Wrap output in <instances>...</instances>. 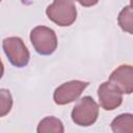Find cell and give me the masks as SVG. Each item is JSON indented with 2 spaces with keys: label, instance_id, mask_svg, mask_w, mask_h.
I'll return each instance as SVG.
<instances>
[{
  "label": "cell",
  "instance_id": "6da1fadb",
  "mask_svg": "<svg viewBox=\"0 0 133 133\" xmlns=\"http://www.w3.org/2000/svg\"><path fill=\"white\" fill-rule=\"evenodd\" d=\"M47 17L58 26L65 27L72 25L77 18L75 3L70 0H56L48 5Z\"/></svg>",
  "mask_w": 133,
  "mask_h": 133
},
{
  "label": "cell",
  "instance_id": "7a4b0ae2",
  "mask_svg": "<svg viewBox=\"0 0 133 133\" xmlns=\"http://www.w3.org/2000/svg\"><path fill=\"white\" fill-rule=\"evenodd\" d=\"M72 121L82 127H88L96 123L99 116V106L89 96L81 98L71 113Z\"/></svg>",
  "mask_w": 133,
  "mask_h": 133
},
{
  "label": "cell",
  "instance_id": "3957f363",
  "mask_svg": "<svg viewBox=\"0 0 133 133\" xmlns=\"http://www.w3.org/2000/svg\"><path fill=\"white\" fill-rule=\"evenodd\" d=\"M30 42L41 55H50L57 48V36L53 29L47 26H36L30 32Z\"/></svg>",
  "mask_w": 133,
  "mask_h": 133
},
{
  "label": "cell",
  "instance_id": "277c9868",
  "mask_svg": "<svg viewBox=\"0 0 133 133\" xmlns=\"http://www.w3.org/2000/svg\"><path fill=\"white\" fill-rule=\"evenodd\" d=\"M2 47L9 62L12 65L17 68H23L29 62L30 53L21 37H6L2 42Z\"/></svg>",
  "mask_w": 133,
  "mask_h": 133
},
{
  "label": "cell",
  "instance_id": "5b68a950",
  "mask_svg": "<svg viewBox=\"0 0 133 133\" xmlns=\"http://www.w3.org/2000/svg\"><path fill=\"white\" fill-rule=\"evenodd\" d=\"M88 82L72 80L59 85L53 94V100L57 105H65L76 101L87 87Z\"/></svg>",
  "mask_w": 133,
  "mask_h": 133
},
{
  "label": "cell",
  "instance_id": "8992f818",
  "mask_svg": "<svg viewBox=\"0 0 133 133\" xmlns=\"http://www.w3.org/2000/svg\"><path fill=\"white\" fill-rule=\"evenodd\" d=\"M100 106L104 110H114L123 102V94L109 81L103 82L98 88Z\"/></svg>",
  "mask_w": 133,
  "mask_h": 133
},
{
  "label": "cell",
  "instance_id": "52a82bcc",
  "mask_svg": "<svg viewBox=\"0 0 133 133\" xmlns=\"http://www.w3.org/2000/svg\"><path fill=\"white\" fill-rule=\"evenodd\" d=\"M122 94L130 95L133 91V68L131 64H122L109 76L108 80Z\"/></svg>",
  "mask_w": 133,
  "mask_h": 133
},
{
  "label": "cell",
  "instance_id": "ba28073f",
  "mask_svg": "<svg viewBox=\"0 0 133 133\" xmlns=\"http://www.w3.org/2000/svg\"><path fill=\"white\" fill-rule=\"evenodd\" d=\"M113 133H133V115L123 113L117 115L110 124Z\"/></svg>",
  "mask_w": 133,
  "mask_h": 133
},
{
  "label": "cell",
  "instance_id": "9c48e42d",
  "mask_svg": "<svg viewBox=\"0 0 133 133\" xmlns=\"http://www.w3.org/2000/svg\"><path fill=\"white\" fill-rule=\"evenodd\" d=\"M37 133H63L62 122L55 116H46L37 125Z\"/></svg>",
  "mask_w": 133,
  "mask_h": 133
},
{
  "label": "cell",
  "instance_id": "30bf717a",
  "mask_svg": "<svg viewBox=\"0 0 133 133\" xmlns=\"http://www.w3.org/2000/svg\"><path fill=\"white\" fill-rule=\"evenodd\" d=\"M117 23L124 31L130 34L133 33V9L131 4L125 6L121 10L117 17Z\"/></svg>",
  "mask_w": 133,
  "mask_h": 133
},
{
  "label": "cell",
  "instance_id": "8fae6325",
  "mask_svg": "<svg viewBox=\"0 0 133 133\" xmlns=\"http://www.w3.org/2000/svg\"><path fill=\"white\" fill-rule=\"evenodd\" d=\"M12 107V97L8 89L0 88V117L9 113Z\"/></svg>",
  "mask_w": 133,
  "mask_h": 133
},
{
  "label": "cell",
  "instance_id": "7c38bea8",
  "mask_svg": "<svg viewBox=\"0 0 133 133\" xmlns=\"http://www.w3.org/2000/svg\"><path fill=\"white\" fill-rule=\"evenodd\" d=\"M3 74H4V65H3V62H2V60L0 58V79L2 78Z\"/></svg>",
  "mask_w": 133,
  "mask_h": 133
},
{
  "label": "cell",
  "instance_id": "4fadbf2b",
  "mask_svg": "<svg viewBox=\"0 0 133 133\" xmlns=\"http://www.w3.org/2000/svg\"><path fill=\"white\" fill-rule=\"evenodd\" d=\"M79 3L81 5H83V6H91L94 4H97V1H95V2H82V1H80Z\"/></svg>",
  "mask_w": 133,
  "mask_h": 133
}]
</instances>
